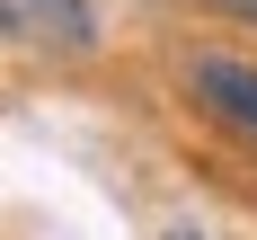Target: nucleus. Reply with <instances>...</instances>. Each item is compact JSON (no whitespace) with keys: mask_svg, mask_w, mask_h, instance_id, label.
<instances>
[{"mask_svg":"<svg viewBox=\"0 0 257 240\" xmlns=\"http://www.w3.org/2000/svg\"><path fill=\"white\" fill-rule=\"evenodd\" d=\"M186 98H195V116H213L222 133H239L257 151V62L248 53H186Z\"/></svg>","mask_w":257,"mask_h":240,"instance_id":"1","label":"nucleus"},{"mask_svg":"<svg viewBox=\"0 0 257 240\" xmlns=\"http://www.w3.org/2000/svg\"><path fill=\"white\" fill-rule=\"evenodd\" d=\"M0 36L27 53H53V62H80V53H98V9L89 0H0Z\"/></svg>","mask_w":257,"mask_h":240,"instance_id":"2","label":"nucleus"},{"mask_svg":"<svg viewBox=\"0 0 257 240\" xmlns=\"http://www.w3.org/2000/svg\"><path fill=\"white\" fill-rule=\"evenodd\" d=\"M204 9H213L222 27H257V0H204Z\"/></svg>","mask_w":257,"mask_h":240,"instance_id":"3","label":"nucleus"},{"mask_svg":"<svg viewBox=\"0 0 257 240\" xmlns=\"http://www.w3.org/2000/svg\"><path fill=\"white\" fill-rule=\"evenodd\" d=\"M151 240H204V231H195V222H169V231H151Z\"/></svg>","mask_w":257,"mask_h":240,"instance_id":"4","label":"nucleus"}]
</instances>
